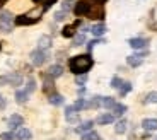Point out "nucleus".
Masks as SVG:
<instances>
[{
	"instance_id": "nucleus-6",
	"label": "nucleus",
	"mask_w": 157,
	"mask_h": 140,
	"mask_svg": "<svg viewBox=\"0 0 157 140\" xmlns=\"http://www.w3.org/2000/svg\"><path fill=\"white\" fill-rule=\"evenodd\" d=\"M46 51H43V50H34V51H31V62H33V65H36V67H41L44 62H46Z\"/></svg>"
},
{
	"instance_id": "nucleus-41",
	"label": "nucleus",
	"mask_w": 157,
	"mask_h": 140,
	"mask_svg": "<svg viewBox=\"0 0 157 140\" xmlns=\"http://www.w3.org/2000/svg\"><path fill=\"white\" fill-rule=\"evenodd\" d=\"M34 2H41V0H34Z\"/></svg>"
},
{
	"instance_id": "nucleus-33",
	"label": "nucleus",
	"mask_w": 157,
	"mask_h": 140,
	"mask_svg": "<svg viewBox=\"0 0 157 140\" xmlns=\"http://www.w3.org/2000/svg\"><path fill=\"white\" fill-rule=\"evenodd\" d=\"M72 7H74V0H65L62 4V10H65V12H68Z\"/></svg>"
},
{
	"instance_id": "nucleus-23",
	"label": "nucleus",
	"mask_w": 157,
	"mask_h": 140,
	"mask_svg": "<svg viewBox=\"0 0 157 140\" xmlns=\"http://www.w3.org/2000/svg\"><path fill=\"white\" fill-rule=\"evenodd\" d=\"M111 109H113V116H123V113H126V106L120 103H116Z\"/></svg>"
},
{
	"instance_id": "nucleus-39",
	"label": "nucleus",
	"mask_w": 157,
	"mask_h": 140,
	"mask_svg": "<svg viewBox=\"0 0 157 140\" xmlns=\"http://www.w3.org/2000/svg\"><path fill=\"white\" fill-rule=\"evenodd\" d=\"M5 104H7V103H5V99L2 96H0V109H4L5 108Z\"/></svg>"
},
{
	"instance_id": "nucleus-4",
	"label": "nucleus",
	"mask_w": 157,
	"mask_h": 140,
	"mask_svg": "<svg viewBox=\"0 0 157 140\" xmlns=\"http://www.w3.org/2000/svg\"><path fill=\"white\" fill-rule=\"evenodd\" d=\"M14 17L9 10H0V29H4L5 33H9L14 26Z\"/></svg>"
},
{
	"instance_id": "nucleus-31",
	"label": "nucleus",
	"mask_w": 157,
	"mask_h": 140,
	"mask_svg": "<svg viewBox=\"0 0 157 140\" xmlns=\"http://www.w3.org/2000/svg\"><path fill=\"white\" fill-rule=\"evenodd\" d=\"M34 89H36V82H34V79H29L28 80V87H26V92L28 94H31V92H34Z\"/></svg>"
},
{
	"instance_id": "nucleus-17",
	"label": "nucleus",
	"mask_w": 157,
	"mask_h": 140,
	"mask_svg": "<svg viewBox=\"0 0 157 140\" xmlns=\"http://www.w3.org/2000/svg\"><path fill=\"white\" fill-rule=\"evenodd\" d=\"M92 125H94V121L87 120V121H84V123L78 125L77 128H75V132L80 133V135H82V133H86V132H90V130H92Z\"/></svg>"
},
{
	"instance_id": "nucleus-21",
	"label": "nucleus",
	"mask_w": 157,
	"mask_h": 140,
	"mask_svg": "<svg viewBox=\"0 0 157 140\" xmlns=\"http://www.w3.org/2000/svg\"><path fill=\"white\" fill-rule=\"evenodd\" d=\"M38 46H39V50H48V48L51 46V38L50 36H41L39 38V41H38Z\"/></svg>"
},
{
	"instance_id": "nucleus-10",
	"label": "nucleus",
	"mask_w": 157,
	"mask_h": 140,
	"mask_svg": "<svg viewBox=\"0 0 157 140\" xmlns=\"http://www.w3.org/2000/svg\"><path fill=\"white\" fill-rule=\"evenodd\" d=\"M142 128L147 130V132L157 130V118H145V120L142 121Z\"/></svg>"
},
{
	"instance_id": "nucleus-40",
	"label": "nucleus",
	"mask_w": 157,
	"mask_h": 140,
	"mask_svg": "<svg viewBox=\"0 0 157 140\" xmlns=\"http://www.w3.org/2000/svg\"><path fill=\"white\" fill-rule=\"evenodd\" d=\"M5 2H9V0H0V7H2V5L5 4Z\"/></svg>"
},
{
	"instance_id": "nucleus-43",
	"label": "nucleus",
	"mask_w": 157,
	"mask_h": 140,
	"mask_svg": "<svg viewBox=\"0 0 157 140\" xmlns=\"http://www.w3.org/2000/svg\"><path fill=\"white\" fill-rule=\"evenodd\" d=\"M0 48H2V46H0Z\"/></svg>"
},
{
	"instance_id": "nucleus-38",
	"label": "nucleus",
	"mask_w": 157,
	"mask_h": 140,
	"mask_svg": "<svg viewBox=\"0 0 157 140\" xmlns=\"http://www.w3.org/2000/svg\"><path fill=\"white\" fill-rule=\"evenodd\" d=\"M96 45H99V41H98V39H94V41H90V43H87V50H92V48H94L96 46Z\"/></svg>"
},
{
	"instance_id": "nucleus-22",
	"label": "nucleus",
	"mask_w": 157,
	"mask_h": 140,
	"mask_svg": "<svg viewBox=\"0 0 157 140\" xmlns=\"http://www.w3.org/2000/svg\"><path fill=\"white\" fill-rule=\"evenodd\" d=\"M116 104V101H114V97H109V96H104L101 97V108H113V106Z\"/></svg>"
},
{
	"instance_id": "nucleus-1",
	"label": "nucleus",
	"mask_w": 157,
	"mask_h": 140,
	"mask_svg": "<svg viewBox=\"0 0 157 140\" xmlns=\"http://www.w3.org/2000/svg\"><path fill=\"white\" fill-rule=\"evenodd\" d=\"M92 65H94V60L90 58L89 53H86V55H77V56L70 58V62H68V67H70V70L74 72L75 75L87 74Z\"/></svg>"
},
{
	"instance_id": "nucleus-28",
	"label": "nucleus",
	"mask_w": 157,
	"mask_h": 140,
	"mask_svg": "<svg viewBox=\"0 0 157 140\" xmlns=\"http://www.w3.org/2000/svg\"><path fill=\"white\" fill-rule=\"evenodd\" d=\"M86 43V36H84V33H78V34L74 36V46H80V45Z\"/></svg>"
},
{
	"instance_id": "nucleus-7",
	"label": "nucleus",
	"mask_w": 157,
	"mask_h": 140,
	"mask_svg": "<svg viewBox=\"0 0 157 140\" xmlns=\"http://www.w3.org/2000/svg\"><path fill=\"white\" fill-rule=\"evenodd\" d=\"M128 45L133 50H142V48H145L147 45H149V39H145V38H132V39H128Z\"/></svg>"
},
{
	"instance_id": "nucleus-34",
	"label": "nucleus",
	"mask_w": 157,
	"mask_h": 140,
	"mask_svg": "<svg viewBox=\"0 0 157 140\" xmlns=\"http://www.w3.org/2000/svg\"><path fill=\"white\" fill-rule=\"evenodd\" d=\"M86 80H87V74H80V75H77V79H75V82H77L78 86L86 84Z\"/></svg>"
},
{
	"instance_id": "nucleus-18",
	"label": "nucleus",
	"mask_w": 157,
	"mask_h": 140,
	"mask_svg": "<svg viewBox=\"0 0 157 140\" xmlns=\"http://www.w3.org/2000/svg\"><path fill=\"white\" fill-rule=\"evenodd\" d=\"M80 24V21H77L75 24H72V26H65L63 27V31H62V34L65 36V38H74L75 36V27Z\"/></svg>"
},
{
	"instance_id": "nucleus-9",
	"label": "nucleus",
	"mask_w": 157,
	"mask_h": 140,
	"mask_svg": "<svg viewBox=\"0 0 157 140\" xmlns=\"http://www.w3.org/2000/svg\"><path fill=\"white\" fill-rule=\"evenodd\" d=\"M14 137H16V140H31L33 133H31V130H28V128H24V126H21V128L16 130Z\"/></svg>"
},
{
	"instance_id": "nucleus-14",
	"label": "nucleus",
	"mask_w": 157,
	"mask_h": 140,
	"mask_svg": "<svg viewBox=\"0 0 157 140\" xmlns=\"http://www.w3.org/2000/svg\"><path fill=\"white\" fill-rule=\"evenodd\" d=\"M44 92L48 94V96H51V94H55V84H53V79L50 77V75H44V86H43Z\"/></svg>"
},
{
	"instance_id": "nucleus-5",
	"label": "nucleus",
	"mask_w": 157,
	"mask_h": 140,
	"mask_svg": "<svg viewBox=\"0 0 157 140\" xmlns=\"http://www.w3.org/2000/svg\"><path fill=\"white\" fill-rule=\"evenodd\" d=\"M86 16L89 17V19H99L101 21L102 17H104V7H102V4H90Z\"/></svg>"
},
{
	"instance_id": "nucleus-29",
	"label": "nucleus",
	"mask_w": 157,
	"mask_h": 140,
	"mask_svg": "<svg viewBox=\"0 0 157 140\" xmlns=\"http://www.w3.org/2000/svg\"><path fill=\"white\" fill-rule=\"evenodd\" d=\"M145 103H149V104H155V103H157V91H154V92L147 94Z\"/></svg>"
},
{
	"instance_id": "nucleus-19",
	"label": "nucleus",
	"mask_w": 157,
	"mask_h": 140,
	"mask_svg": "<svg viewBox=\"0 0 157 140\" xmlns=\"http://www.w3.org/2000/svg\"><path fill=\"white\" fill-rule=\"evenodd\" d=\"M90 33L94 36H102L104 33H106V26L102 22H98V24H94V26L90 27Z\"/></svg>"
},
{
	"instance_id": "nucleus-20",
	"label": "nucleus",
	"mask_w": 157,
	"mask_h": 140,
	"mask_svg": "<svg viewBox=\"0 0 157 140\" xmlns=\"http://www.w3.org/2000/svg\"><path fill=\"white\" fill-rule=\"evenodd\" d=\"M126 126H128V121L120 120V121H116V125H114V132H116L118 135H123V133L126 132Z\"/></svg>"
},
{
	"instance_id": "nucleus-30",
	"label": "nucleus",
	"mask_w": 157,
	"mask_h": 140,
	"mask_svg": "<svg viewBox=\"0 0 157 140\" xmlns=\"http://www.w3.org/2000/svg\"><path fill=\"white\" fill-rule=\"evenodd\" d=\"M130 91H132V84H130V82H123V86L120 87V94L125 96V94L130 92Z\"/></svg>"
},
{
	"instance_id": "nucleus-27",
	"label": "nucleus",
	"mask_w": 157,
	"mask_h": 140,
	"mask_svg": "<svg viewBox=\"0 0 157 140\" xmlns=\"http://www.w3.org/2000/svg\"><path fill=\"white\" fill-rule=\"evenodd\" d=\"M82 140H101V137L98 135L96 132H86V133H82Z\"/></svg>"
},
{
	"instance_id": "nucleus-3",
	"label": "nucleus",
	"mask_w": 157,
	"mask_h": 140,
	"mask_svg": "<svg viewBox=\"0 0 157 140\" xmlns=\"http://www.w3.org/2000/svg\"><path fill=\"white\" fill-rule=\"evenodd\" d=\"M22 84V75L14 72V74H7V75H2L0 77V86H21Z\"/></svg>"
},
{
	"instance_id": "nucleus-36",
	"label": "nucleus",
	"mask_w": 157,
	"mask_h": 140,
	"mask_svg": "<svg viewBox=\"0 0 157 140\" xmlns=\"http://www.w3.org/2000/svg\"><path fill=\"white\" fill-rule=\"evenodd\" d=\"M65 17H67V12H65V10H60V12H56V14H55V21H63Z\"/></svg>"
},
{
	"instance_id": "nucleus-25",
	"label": "nucleus",
	"mask_w": 157,
	"mask_h": 140,
	"mask_svg": "<svg viewBox=\"0 0 157 140\" xmlns=\"http://www.w3.org/2000/svg\"><path fill=\"white\" fill-rule=\"evenodd\" d=\"M72 108H74L75 111H82V109L87 108V101H86V99H77V101L72 104Z\"/></svg>"
},
{
	"instance_id": "nucleus-8",
	"label": "nucleus",
	"mask_w": 157,
	"mask_h": 140,
	"mask_svg": "<svg viewBox=\"0 0 157 140\" xmlns=\"http://www.w3.org/2000/svg\"><path fill=\"white\" fill-rule=\"evenodd\" d=\"M22 123H24V118L21 116V115H12L10 118H9V121H7V125L9 126H10L12 130L14 128H21V126H22Z\"/></svg>"
},
{
	"instance_id": "nucleus-37",
	"label": "nucleus",
	"mask_w": 157,
	"mask_h": 140,
	"mask_svg": "<svg viewBox=\"0 0 157 140\" xmlns=\"http://www.w3.org/2000/svg\"><path fill=\"white\" fill-rule=\"evenodd\" d=\"M55 2H56V0H44V4H43V9H44V10H48V9L51 7V5L55 4Z\"/></svg>"
},
{
	"instance_id": "nucleus-2",
	"label": "nucleus",
	"mask_w": 157,
	"mask_h": 140,
	"mask_svg": "<svg viewBox=\"0 0 157 140\" xmlns=\"http://www.w3.org/2000/svg\"><path fill=\"white\" fill-rule=\"evenodd\" d=\"M43 12H44L43 7H36V9H33L31 12H28V14L17 16L16 21H14V24H17V26H29V24H36L39 19H41Z\"/></svg>"
},
{
	"instance_id": "nucleus-42",
	"label": "nucleus",
	"mask_w": 157,
	"mask_h": 140,
	"mask_svg": "<svg viewBox=\"0 0 157 140\" xmlns=\"http://www.w3.org/2000/svg\"><path fill=\"white\" fill-rule=\"evenodd\" d=\"M154 140H157V137H155V138H154Z\"/></svg>"
},
{
	"instance_id": "nucleus-15",
	"label": "nucleus",
	"mask_w": 157,
	"mask_h": 140,
	"mask_svg": "<svg viewBox=\"0 0 157 140\" xmlns=\"http://www.w3.org/2000/svg\"><path fill=\"white\" fill-rule=\"evenodd\" d=\"M126 63L130 67H140L144 63V55H130L126 58Z\"/></svg>"
},
{
	"instance_id": "nucleus-24",
	"label": "nucleus",
	"mask_w": 157,
	"mask_h": 140,
	"mask_svg": "<svg viewBox=\"0 0 157 140\" xmlns=\"http://www.w3.org/2000/svg\"><path fill=\"white\" fill-rule=\"evenodd\" d=\"M28 97H29V94L26 92V91H17L16 92V99H17L19 104H24V103L28 101Z\"/></svg>"
},
{
	"instance_id": "nucleus-13",
	"label": "nucleus",
	"mask_w": 157,
	"mask_h": 140,
	"mask_svg": "<svg viewBox=\"0 0 157 140\" xmlns=\"http://www.w3.org/2000/svg\"><path fill=\"white\" fill-rule=\"evenodd\" d=\"M113 121H114L113 113H102L96 118V123L98 125H109V123H113Z\"/></svg>"
},
{
	"instance_id": "nucleus-35",
	"label": "nucleus",
	"mask_w": 157,
	"mask_h": 140,
	"mask_svg": "<svg viewBox=\"0 0 157 140\" xmlns=\"http://www.w3.org/2000/svg\"><path fill=\"white\" fill-rule=\"evenodd\" d=\"M16 137H14V133L10 132H5V133H0V140H14Z\"/></svg>"
},
{
	"instance_id": "nucleus-11",
	"label": "nucleus",
	"mask_w": 157,
	"mask_h": 140,
	"mask_svg": "<svg viewBox=\"0 0 157 140\" xmlns=\"http://www.w3.org/2000/svg\"><path fill=\"white\" fill-rule=\"evenodd\" d=\"M62 74H63V67L62 65H51L50 68H48V72H46V75H50L51 79H58V77H62Z\"/></svg>"
},
{
	"instance_id": "nucleus-32",
	"label": "nucleus",
	"mask_w": 157,
	"mask_h": 140,
	"mask_svg": "<svg viewBox=\"0 0 157 140\" xmlns=\"http://www.w3.org/2000/svg\"><path fill=\"white\" fill-rule=\"evenodd\" d=\"M123 86V80L120 77H113V80H111V87H114V89H120V87Z\"/></svg>"
},
{
	"instance_id": "nucleus-26",
	"label": "nucleus",
	"mask_w": 157,
	"mask_h": 140,
	"mask_svg": "<svg viewBox=\"0 0 157 140\" xmlns=\"http://www.w3.org/2000/svg\"><path fill=\"white\" fill-rule=\"evenodd\" d=\"M50 103L53 106H60V104H63V96H60V94H51L50 96Z\"/></svg>"
},
{
	"instance_id": "nucleus-16",
	"label": "nucleus",
	"mask_w": 157,
	"mask_h": 140,
	"mask_svg": "<svg viewBox=\"0 0 157 140\" xmlns=\"http://www.w3.org/2000/svg\"><path fill=\"white\" fill-rule=\"evenodd\" d=\"M65 118H67L68 123H77L78 121V113L72 108V106H68V108L65 109Z\"/></svg>"
},
{
	"instance_id": "nucleus-12",
	"label": "nucleus",
	"mask_w": 157,
	"mask_h": 140,
	"mask_svg": "<svg viewBox=\"0 0 157 140\" xmlns=\"http://www.w3.org/2000/svg\"><path fill=\"white\" fill-rule=\"evenodd\" d=\"M89 2H86V0H82V2H78V4H75V7H74V10H75V14L77 16H86L87 14V10H89Z\"/></svg>"
}]
</instances>
